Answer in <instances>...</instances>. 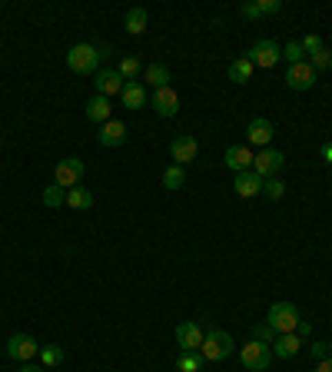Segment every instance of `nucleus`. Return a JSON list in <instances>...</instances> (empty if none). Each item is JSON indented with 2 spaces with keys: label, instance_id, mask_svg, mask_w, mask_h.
<instances>
[{
  "label": "nucleus",
  "instance_id": "1",
  "mask_svg": "<svg viewBox=\"0 0 332 372\" xmlns=\"http://www.w3.org/2000/svg\"><path fill=\"white\" fill-rule=\"evenodd\" d=\"M100 50L93 47V43H76V47H70L67 50V67L74 70V74H93L96 70V63H100Z\"/></svg>",
  "mask_w": 332,
  "mask_h": 372
},
{
  "label": "nucleus",
  "instance_id": "2",
  "mask_svg": "<svg viewBox=\"0 0 332 372\" xmlns=\"http://www.w3.org/2000/svg\"><path fill=\"white\" fill-rule=\"evenodd\" d=\"M266 322L276 329V335H286V333H295L299 329V309L293 302H273L269 306V316Z\"/></svg>",
  "mask_w": 332,
  "mask_h": 372
},
{
  "label": "nucleus",
  "instance_id": "3",
  "mask_svg": "<svg viewBox=\"0 0 332 372\" xmlns=\"http://www.w3.org/2000/svg\"><path fill=\"white\" fill-rule=\"evenodd\" d=\"M200 353H203V359H209V362L229 359V355H233V335L222 333V329H209L203 339V346H200Z\"/></svg>",
  "mask_w": 332,
  "mask_h": 372
},
{
  "label": "nucleus",
  "instance_id": "4",
  "mask_svg": "<svg viewBox=\"0 0 332 372\" xmlns=\"http://www.w3.org/2000/svg\"><path fill=\"white\" fill-rule=\"evenodd\" d=\"M249 60H253V67H262V70H273L279 60H282V47H279L276 40H256L253 47H249Z\"/></svg>",
  "mask_w": 332,
  "mask_h": 372
},
{
  "label": "nucleus",
  "instance_id": "5",
  "mask_svg": "<svg viewBox=\"0 0 332 372\" xmlns=\"http://www.w3.org/2000/svg\"><path fill=\"white\" fill-rule=\"evenodd\" d=\"M240 359H242V366L253 369V372H266L269 366H273V353H269V346H262V342H256V339L242 346Z\"/></svg>",
  "mask_w": 332,
  "mask_h": 372
},
{
  "label": "nucleus",
  "instance_id": "6",
  "mask_svg": "<svg viewBox=\"0 0 332 372\" xmlns=\"http://www.w3.org/2000/svg\"><path fill=\"white\" fill-rule=\"evenodd\" d=\"M83 173H87L83 160H76V156H67V160H60V163H56V169H54L56 186H63V189H74V186H80Z\"/></svg>",
  "mask_w": 332,
  "mask_h": 372
},
{
  "label": "nucleus",
  "instance_id": "7",
  "mask_svg": "<svg viewBox=\"0 0 332 372\" xmlns=\"http://www.w3.org/2000/svg\"><path fill=\"white\" fill-rule=\"evenodd\" d=\"M7 355H10V359H20V362H30L34 355H40L37 339H34V335H23V333L10 335V339H7Z\"/></svg>",
  "mask_w": 332,
  "mask_h": 372
},
{
  "label": "nucleus",
  "instance_id": "8",
  "mask_svg": "<svg viewBox=\"0 0 332 372\" xmlns=\"http://www.w3.org/2000/svg\"><path fill=\"white\" fill-rule=\"evenodd\" d=\"M203 326H196V322H180L176 326V346L183 349V353H196L200 346H203Z\"/></svg>",
  "mask_w": 332,
  "mask_h": 372
},
{
  "label": "nucleus",
  "instance_id": "9",
  "mask_svg": "<svg viewBox=\"0 0 332 372\" xmlns=\"http://www.w3.org/2000/svg\"><path fill=\"white\" fill-rule=\"evenodd\" d=\"M282 163H286V156L279 149H262L259 156H253V173H259L262 180H269V176H276L282 169Z\"/></svg>",
  "mask_w": 332,
  "mask_h": 372
},
{
  "label": "nucleus",
  "instance_id": "10",
  "mask_svg": "<svg viewBox=\"0 0 332 372\" xmlns=\"http://www.w3.org/2000/svg\"><path fill=\"white\" fill-rule=\"evenodd\" d=\"M315 83V70L302 60V63H289V70H286V87L289 90H309Z\"/></svg>",
  "mask_w": 332,
  "mask_h": 372
},
{
  "label": "nucleus",
  "instance_id": "11",
  "mask_svg": "<svg viewBox=\"0 0 332 372\" xmlns=\"http://www.w3.org/2000/svg\"><path fill=\"white\" fill-rule=\"evenodd\" d=\"M196 153H200V143H196L193 136H176V140L169 143V156L176 160V167L193 163V160H196Z\"/></svg>",
  "mask_w": 332,
  "mask_h": 372
},
{
  "label": "nucleus",
  "instance_id": "12",
  "mask_svg": "<svg viewBox=\"0 0 332 372\" xmlns=\"http://www.w3.org/2000/svg\"><path fill=\"white\" fill-rule=\"evenodd\" d=\"M93 83H96V93H100V96H107V100L120 96V93H123V87H127V80L116 74V70H100Z\"/></svg>",
  "mask_w": 332,
  "mask_h": 372
},
{
  "label": "nucleus",
  "instance_id": "13",
  "mask_svg": "<svg viewBox=\"0 0 332 372\" xmlns=\"http://www.w3.org/2000/svg\"><path fill=\"white\" fill-rule=\"evenodd\" d=\"M103 147H123L127 143V123L123 120H107L103 127H100V136H96Z\"/></svg>",
  "mask_w": 332,
  "mask_h": 372
},
{
  "label": "nucleus",
  "instance_id": "14",
  "mask_svg": "<svg viewBox=\"0 0 332 372\" xmlns=\"http://www.w3.org/2000/svg\"><path fill=\"white\" fill-rule=\"evenodd\" d=\"M273 120H266V116H256L249 127H246V140L253 143V147H269V140H273Z\"/></svg>",
  "mask_w": 332,
  "mask_h": 372
},
{
  "label": "nucleus",
  "instance_id": "15",
  "mask_svg": "<svg viewBox=\"0 0 332 372\" xmlns=\"http://www.w3.org/2000/svg\"><path fill=\"white\" fill-rule=\"evenodd\" d=\"M153 107H156L160 116H176L180 113V96H176L173 87H163V90L153 93Z\"/></svg>",
  "mask_w": 332,
  "mask_h": 372
},
{
  "label": "nucleus",
  "instance_id": "16",
  "mask_svg": "<svg viewBox=\"0 0 332 372\" xmlns=\"http://www.w3.org/2000/svg\"><path fill=\"white\" fill-rule=\"evenodd\" d=\"M87 120H93V123H107V120H113V103L107 100V96H93V100H87Z\"/></svg>",
  "mask_w": 332,
  "mask_h": 372
},
{
  "label": "nucleus",
  "instance_id": "17",
  "mask_svg": "<svg viewBox=\"0 0 332 372\" xmlns=\"http://www.w3.org/2000/svg\"><path fill=\"white\" fill-rule=\"evenodd\" d=\"M120 100H123L127 110H140V107H147V87L140 80H129L123 87V93H120Z\"/></svg>",
  "mask_w": 332,
  "mask_h": 372
},
{
  "label": "nucleus",
  "instance_id": "18",
  "mask_svg": "<svg viewBox=\"0 0 332 372\" xmlns=\"http://www.w3.org/2000/svg\"><path fill=\"white\" fill-rule=\"evenodd\" d=\"M226 167L236 169V173H246V169H253V153H249V147L236 143V147L226 149Z\"/></svg>",
  "mask_w": 332,
  "mask_h": 372
},
{
  "label": "nucleus",
  "instance_id": "19",
  "mask_svg": "<svg viewBox=\"0 0 332 372\" xmlns=\"http://www.w3.org/2000/svg\"><path fill=\"white\" fill-rule=\"evenodd\" d=\"M236 193H240L242 200H249V196H256V193H262V176L259 173H253V169H246V173H236Z\"/></svg>",
  "mask_w": 332,
  "mask_h": 372
},
{
  "label": "nucleus",
  "instance_id": "20",
  "mask_svg": "<svg viewBox=\"0 0 332 372\" xmlns=\"http://www.w3.org/2000/svg\"><path fill=\"white\" fill-rule=\"evenodd\" d=\"M299 346H302V339L295 333H286V335H276V342H273V355L279 359H293L299 353Z\"/></svg>",
  "mask_w": 332,
  "mask_h": 372
},
{
  "label": "nucleus",
  "instance_id": "21",
  "mask_svg": "<svg viewBox=\"0 0 332 372\" xmlns=\"http://www.w3.org/2000/svg\"><path fill=\"white\" fill-rule=\"evenodd\" d=\"M143 80H147L149 87L163 90V87H169V67L166 63H149L147 70H143Z\"/></svg>",
  "mask_w": 332,
  "mask_h": 372
},
{
  "label": "nucleus",
  "instance_id": "22",
  "mask_svg": "<svg viewBox=\"0 0 332 372\" xmlns=\"http://www.w3.org/2000/svg\"><path fill=\"white\" fill-rule=\"evenodd\" d=\"M253 70H256V67H253V60H249V56H240V60H233V63H229V70H226V74H229L233 83H249Z\"/></svg>",
  "mask_w": 332,
  "mask_h": 372
},
{
  "label": "nucleus",
  "instance_id": "23",
  "mask_svg": "<svg viewBox=\"0 0 332 372\" xmlns=\"http://www.w3.org/2000/svg\"><path fill=\"white\" fill-rule=\"evenodd\" d=\"M67 206H70V209H90L93 193L87 186H74V189H67Z\"/></svg>",
  "mask_w": 332,
  "mask_h": 372
},
{
  "label": "nucleus",
  "instance_id": "24",
  "mask_svg": "<svg viewBox=\"0 0 332 372\" xmlns=\"http://www.w3.org/2000/svg\"><path fill=\"white\" fill-rule=\"evenodd\" d=\"M127 30L129 34H143L147 30V10L143 7H129L127 10Z\"/></svg>",
  "mask_w": 332,
  "mask_h": 372
},
{
  "label": "nucleus",
  "instance_id": "25",
  "mask_svg": "<svg viewBox=\"0 0 332 372\" xmlns=\"http://www.w3.org/2000/svg\"><path fill=\"white\" fill-rule=\"evenodd\" d=\"M183 183H186V169L183 167H166L163 169V186L166 189H183Z\"/></svg>",
  "mask_w": 332,
  "mask_h": 372
},
{
  "label": "nucleus",
  "instance_id": "26",
  "mask_svg": "<svg viewBox=\"0 0 332 372\" xmlns=\"http://www.w3.org/2000/svg\"><path fill=\"white\" fill-rule=\"evenodd\" d=\"M116 74L123 76V80H140V60H136V56H123V60H120V67H116Z\"/></svg>",
  "mask_w": 332,
  "mask_h": 372
},
{
  "label": "nucleus",
  "instance_id": "27",
  "mask_svg": "<svg viewBox=\"0 0 332 372\" xmlns=\"http://www.w3.org/2000/svg\"><path fill=\"white\" fill-rule=\"evenodd\" d=\"M43 203H47V206H54V209H56V206H63V203H67V189H63V186H47V189H43Z\"/></svg>",
  "mask_w": 332,
  "mask_h": 372
},
{
  "label": "nucleus",
  "instance_id": "28",
  "mask_svg": "<svg viewBox=\"0 0 332 372\" xmlns=\"http://www.w3.org/2000/svg\"><path fill=\"white\" fill-rule=\"evenodd\" d=\"M200 366H203V353L200 349L180 355V372H200Z\"/></svg>",
  "mask_w": 332,
  "mask_h": 372
},
{
  "label": "nucleus",
  "instance_id": "29",
  "mask_svg": "<svg viewBox=\"0 0 332 372\" xmlns=\"http://www.w3.org/2000/svg\"><path fill=\"white\" fill-rule=\"evenodd\" d=\"M262 193H266L269 200H282V196H286V183L276 180V176H269V180H262Z\"/></svg>",
  "mask_w": 332,
  "mask_h": 372
},
{
  "label": "nucleus",
  "instance_id": "30",
  "mask_svg": "<svg viewBox=\"0 0 332 372\" xmlns=\"http://www.w3.org/2000/svg\"><path fill=\"white\" fill-rule=\"evenodd\" d=\"M40 359H43L47 369H50V366H60V362H63V349H60V346H40Z\"/></svg>",
  "mask_w": 332,
  "mask_h": 372
},
{
  "label": "nucleus",
  "instance_id": "31",
  "mask_svg": "<svg viewBox=\"0 0 332 372\" xmlns=\"http://www.w3.org/2000/svg\"><path fill=\"white\" fill-rule=\"evenodd\" d=\"M253 335H256V342H262V346H273V342H276V329H273L269 322L256 326V329H253Z\"/></svg>",
  "mask_w": 332,
  "mask_h": 372
},
{
  "label": "nucleus",
  "instance_id": "32",
  "mask_svg": "<svg viewBox=\"0 0 332 372\" xmlns=\"http://www.w3.org/2000/svg\"><path fill=\"white\" fill-rule=\"evenodd\" d=\"M282 56H286L289 63H302V60H306V54H302V43H299V40H293L289 47H282Z\"/></svg>",
  "mask_w": 332,
  "mask_h": 372
},
{
  "label": "nucleus",
  "instance_id": "33",
  "mask_svg": "<svg viewBox=\"0 0 332 372\" xmlns=\"http://www.w3.org/2000/svg\"><path fill=\"white\" fill-rule=\"evenodd\" d=\"M329 60H332V54L326 50V47H322L319 54H313V60H309V67H313L315 74H319V70H329Z\"/></svg>",
  "mask_w": 332,
  "mask_h": 372
},
{
  "label": "nucleus",
  "instance_id": "34",
  "mask_svg": "<svg viewBox=\"0 0 332 372\" xmlns=\"http://www.w3.org/2000/svg\"><path fill=\"white\" fill-rule=\"evenodd\" d=\"M299 43H302V54H319V50L326 47V43H322V40L315 37V34H306V37L299 40Z\"/></svg>",
  "mask_w": 332,
  "mask_h": 372
},
{
  "label": "nucleus",
  "instance_id": "35",
  "mask_svg": "<svg viewBox=\"0 0 332 372\" xmlns=\"http://www.w3.org/2000/svg\"><path fill=\"white\" fill-rule=\"evenodd\" d=\"M256 7H259V17H269V14H279V10H282L279 0H259Z\"/></svg>",
  "mask_w": 332,
  "mask_h": 372
},
{
  "label": "nucleus",
  "instance_id": "36",
  "mask_svg": "<svg viewBox=\"0 0 332 372\" xmlns=\"http://www.w3.org/2000/svg\"><path fill=\"white\" fill-rule=\"evenodd\" d=\"M242 17L259 20V7H256V3H242Z\"/></svg>",
  "mask_w": 332,
  "mask_h": 372
},
{
  "label": "nucleus",
  "instance_id": "37",
  "mask_svg": "<svg viewBox=\"0 0 332 372\" xmlns=\"http://www.w3.org/2000/svg\"><path fill=\"white\" fill-rule=\"evenodd\" d=\"M313 355H315V359H329V346H326V342H315Z\"/></svg>",
  "mask_w": 332,
  "mask_h": 372
},
{
  "label": "nucleus",
  "instance_id": "38",
  "mask_svg": "<svg viewBox=\"0 0 332 372\" xmlns=\"http://www.w3.org/2000/svg\"><path fill=\"white\" fill-rule=\"evenodd\" d=\"M319 153H322V160H326V163H332V143H322Z\"/></svg>",
  "mask_w": 332,
  "mask_h": 372
},
{
  "label": "nucleus",
  "instance_id": "39",
  "mask_svg": "<svg viewBox=\"0 0 332 372\" xmlns=\"http://www.w3.org/2000/svg\"><path fill=\"white\" fill-rule=\"evenodd\" d=\"M315 372H332V359H319V369Z\"/></svg>",
  "mask_w": 332,
  "mask_h": 372
},
{
  "label": "nucleus",
  "instance_id": "40",
  "mask_svg": "<svg viewBox=\"0 0 332 372\" xmlns=\"http://www.w3.org/2000/svg\"><path fill=\"white\" fill-rule=\"evenodd\" d=\"M20 372H43V369H40V366H23Z\"/></svg>",
  "mask_w": 332,
  "mask_h": 372
},
{
  "label": "nucleus",
  "instance_id": "41",
  "mask_svg": "<svg viewBox=\"0 0 332 372\" xmlns=\"http://www.w3.org/2000/svg\"><path fill=\"white\" fill-rule=\"evenodd\" d=\"M329 359H332V342H329Z\"/></svg>",
  "mask_w": 332,
  "mask_h": 372
},
{
  "label": "nucleus",
  "instance_id": "42",
  "mask_svg": "<svg viewBox=\"0 0 332 372\" xmlns=\"http://www.w3.org/2000/svg\"><path fill=\"white\" fill-rule=\"evenodd\" d=\"M329 70H332V60H329Z\"/></svg>",
  "mask_w": 332,
  "mask_h": 372
}]
</instances>
